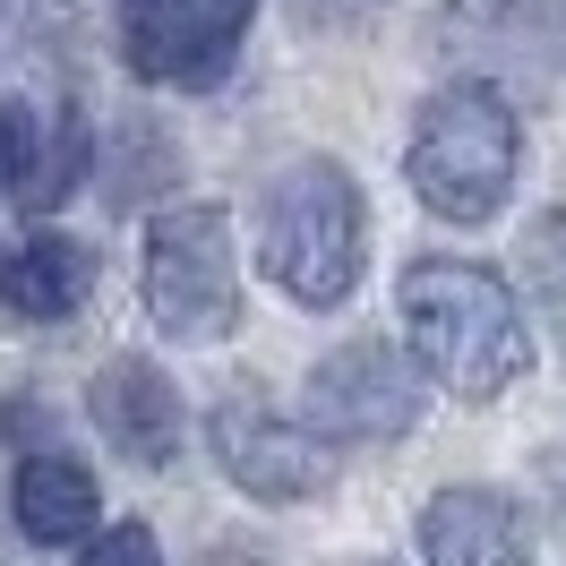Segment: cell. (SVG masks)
<instances>
[{"instance_id":"cell-1","label":"cell","mask_w":566,"mask_h":566,"mask_svg":"<svg viewBox=\"0 0 566 566\" xmlns=\"http://www.w3.org/2000/svg\"><path fill=\"white\" fill-rule=\"evenodd\" d=\"M395 318H403V360L421 369V387H447L463 403L506 395L532 360L515 283L472 258H412L395 283Z\"/></svg>"},{"instance_id":"cell-2","label":"cell","mask_w":566,"mask_h":566,"mask_svg":"<svg viewBox=\"0 0 566 566\" xmlns=\"http://www.w3.org/2000/svg\"><path fill=\"white\" fill-rule=\"evenodd\" d=\"M360 249H369V214H360V189L344 164H292V172L266 189L258 207V266L283 301L301 310H344L360 283Z\"/></svg>"},{"instance_id":"cell-3","label":"cell","mask_w":566,"mask_h":566,"mask_svg":"<svg viewBox=\"0 0 566 566\" xmlns=\"http://www.w3.org/2000/svg\"><path fill=\"white\" fill-rule=\"evenodd\" d=\"M403 172H412V198L447 223H490L506 198H515V172H524V129L497 86L481 77H455L438 86L412 120V146H403Z\"/></svg>"},{"instance_id":"cell-4","label":"cell","mask_w":566,"mask_h":566,"mask_svg":"<svg viewBox=\"0 0 566 566\" xmlns=\"http://www.w3.org/2000/svg\"><path fill=\"white\" fill-rule=\"evenodd\" d=\"M146 318L180 344H223L241 326V249L223 207H164L146 223Z\"/></svg>"},{"instance_id":"cell-5","label":"cell","mask_w":566,"mask_h":566,"mask_svg":"<svg viewBox=\"0 0 566 566\" xmlns=\"http://www.w3.org/2000/svg\"><path fill=\"white\" fill-rule=\"evenodd\" d=\"M421 421V369L360 335V344H335V353L310 369V395H301V429L318 447H387V438H412Z\"/></svg>"},{"instance_id":"cell-6","label":"cell","mask_w":566,"mask_h":566,"mask_svg":"<svg viewBox=\"0 0 566 566\" xmlns=\"http://www.w3.org/2000/svg\"><path fill=\"white\" fill-rule=\"evenodd\" d=\"M258 0H120V43L146 86H214L241 52Z\"/></svg>"},{"instance_id":"cell-7","label":"cell","mask_w":566,"mask_h":566,"mask_svg":"<svg viewBox=\"0 0 566 566\" xmlns=\"http://www.w3.org/2000/svg\"><path fill=\"white\" fill-rule=\"evenodd\" d=\"M207 447L232 472V490L266 497V506H301L326 490V447L292 412H275L266 395H223L207 412Z\"/></svg>"},{"instance_id":"cell-8","label":"cell","mask_w":566,"mask_h":566,"mask_svg":"<svg viewBox=\"0 0 566 566\" xmlns=\"http://www.w3.org/2000/svg\"><path fill=\"white\" fill-rule=\"evenodd\" d=\"M86 403H95V429L112 438V455H129V463H172L180 455V438H189V421H180V395L172 378L155 369V360H104L95 369V387H86Z\"/></svg>"},{"instance_id":"cell-9","label":"cell","mask_w":566,"mask_h":566,"mask_svg":"<svg viewBox=\"0 0 566 566\" xmlns=\"http://www.w3.org/2000/svg\"><path fill=\"white\" fill-rule=\"evenodd\" d=\"M524 515L497 490H438L421 506V566H524Z\"/></svg>"},{"instance_id":"cell-10","label":"cell","mask_w":566,"mask_h":566,"mask_svg":"<svg viewBox=\"0 0 566 566\" xmlns=\"http://www.w3.org/2000/svg\"><path fill=\"white\" fill-rule=\"evenodd\" d=\"M9 506H18V532L43 549H77L86 532H104V497H95V472L77 455H18Z\"/></svg>"},{"instance_id":"cell-11","label":"cell","mask_w":566,"mask_h":566,"mask_svg":"<svg viewBox=\"0 0 566 566\" xmlns=\"http://www.w3.org/2000/svg\"><path fill=\"white\" fill-rule=\"evenodd\" d=\"M86 292H95V249L70 232H35V241L0 249V301L18 318H70Z\"/></svg>"},{"instance_id":"cell-12","label":"cell","mask_w":566,"mask_h":566,"mask_svg":"<svg viewBox=\"0 0 566 566\" xmlns=\"http://www.w3.org/2000/svg\"><path fill=\"white\" fill-rule=\"evenodd\" d=\"M86 120H77L70 104H52L27 120V164H18V189H9V207H27V214H52L61 198H70L77 180H86Z\"/></svg>"},{"instance_id":"cell-13","label":"cell","mask_w":566,"mask_h":566,"mask_svg":"<svg viewBox=\"0 0 566 566\" xmlns=\"http://www.w3.org/2000/svg\"><path fill=\"white\" fill-rule=\"evenodd\" d=\"M524 283H532V301L549 310V326L566 335V207L532 223V241H524Z\"/></svg>"},{"instance_id":"cell-14","label":"cell","mask_w":566,"mask_h":566,"mask_svg":"<svg viewBox=\"0 0 566 566\" xmlns=\"http://www.w3.org/2000/svg\"><path fill=\"white\" fill-rule=\"evenodd\" d=\"M77 566H164V549H155L146 524H112V532H86V541H77Z\"/></svg>"},{"instance_id":"cell-15","label":"cell","mask_w":566,"mask_h":566,"mask_svg":"<svg viewBox=\"0 0 566 566\" xmlns=\"http://www.w3.org/2000/svg\"><path fill=\"white\" fill-rule=\"evenodd\" d=\"M27 120H35V104H0V207H9V189H18V164H27Z\"/></svg>"}]
</instances>
